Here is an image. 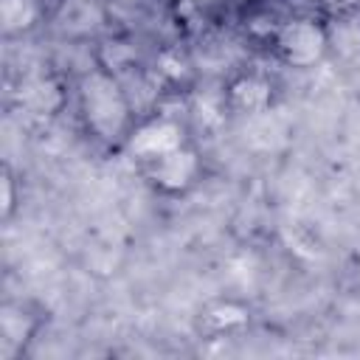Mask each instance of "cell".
Instances as JSON below:
<instances>
[{
  "label": "cell",
  "mask_w": 360,
  "mask_h": 360,
  "mask_svg": "<svg viewBox=\"0 0 360 360\" xmlns=\"http://www.w3.org/2000/svg\"><path fill=\"white\" fill-rule=\"evenodd\" d=\"M45 14L42 0H0V31L3 37L31 34Z\"/></svg>",
  "instance_id": "ba28073f"
},
{
  "label": "cell",
  "mask_w": 360,
  "mask_h": 360,
  "mask_svg": "<svg viewBox=\"0 0 360 360\" xmlns=\"http://www.w3.org/2000/svg\"><path fill=\"white\" fill-rule=\"evenodd\" d=\"M183 143H188L183 121L172 112H152V115H143L135 121L132 132L127 135L124 149L138 163H149V160L183 146Z\"/></svg>",
  "instance_id": "277c9868"
},
{
  "label": "cell",
  "mask_w": 360,
  "mask_h": 360,
  "mask_svg": "<svg viewBox=\"0 0 360 360\" xmlns=\"http://www.w3.org/2000/svg\"><path fill=\"white\" fill-rule=\"evenodd\" d=\"M39 329V315L31 312L28 304L22 301H3L0 307V343H3V357H17L37 335Z\"/></svg>",
  "instance_id": "8992f818"
},
{
  "label": "cell",
  "mask_w": 360,
  "mask_h": 360,
  "mask_svg": "<svg viewBox=\"0 0 360 360\" xmlns=\"http://www.w3.org/2000/svg\"><path fill=\"white\" fill-rule=\"evenodd\" d=\"M200 329L211 338H222V335H233L239 329H245L250 323V309L233 298H225V301H211L208 307L200 309V318H197Z\"/></svg>",
  "instance_id": "52a82bcc"
},
{
  "label": "cell",
  "mask_w": 360,
  "mask_h": 360,
  "mask_svg": "<svg viewBox=\"0 0 360 360\" xmlns=\"http://www.w3.org/2000/svg\"><path fill=\"white\" fill-rule=\"evenodd\" d=\"M292 3H298L301 11L318 14V11H335V8H340L346 0H292Z\"/></svg>",
  "instance_id": "8fae6325"
},
{
  "label": "cell",
  "mask_w": 360,
  "mask_h": 360,
  "mask_svg": "<svg viewBox=\"0 0 360 360\" xmlns=\"http://www.w3.org/2000/svg\"><path fill=\"white\" fill-rule=\"evenodd\" d=\"M146 183L163 197H180L202 177V158L191 143H183L149 163H141Z\"/></svg>",
  "instance_id": "3957f363"
},
{
  "label": "cell",
  "mask_w": 360,
  "mask_h": 360,
  "mask_svg": "<svg viewBox=\"0 0 360 360\" xmlns=\"http://www.w3.org/2000/svg\"><path fill=\"white\" fill-rule=\"evenodd\" d=\"M273 104V82L262 70H239L225 82L222 110L233 115H259Z\"/></svg>",
  "instance_id": "5b68a950"
},
{
  "label": "cell",
  "mask_w": 360,
  "mask_h": 360,
  "mask_svg": "<svg viewBox=\"0 0 360 360\" xmlns=\"http://www.w3.org/2000/svg\"><path fill=\"white\" fill-rule=\"evenodd\" d=\"M76 107L84 129L107 146H124L138 121L129 90L107 65H96L79 76Z\"/></svg>",
  "instance_id": "6da1fadb"
},
{
  "label": "cell",
  "mask_w": 360,
  "mask_h": 360,
  "mask_svg": "<svg viewBox=\"0 0 360 360\" xmlns=\"http://www.w3.org/2000/svg\"><path fill=\"white\" fill-rule=\"evenodd\" d=\"M17 211V177L11 172V166H3L0 172V217L3 222H8Z\"/></svg>",
  "instance_id": "30bf717a"
},
{
  "label": "cell",
  "mask_w": 360,
  "mask_h": 360,
  "mask_svg": "<svg viewBox=\"0 0 360 360\" xmlns=\"http://www.w3.org/2000/svg\"><path fill=\"white\" fill-rule=\"evenodd\" d=\"M287 14H278L270 3H250L248 8H245V17H242V22H245V31L253 37V39H264V42H273V37H276V31H278V25H281V20H284Z\"/></svg>",
  "instance_id": "9c48e42d"
},
{
  "label": "cell",
  "mask_w": 360,
  "mask_h": 360,
  "mask_svg": "<svg viewBox=\"0 0 360 360\" xmlns=\"http://www.w3.org/2000/svg\"><path fill=\"white\" fill-rule=\"evenodd\" d=\"M118 3H132V0H118Z\"/></svg>",
  "instance_id": "7c38bea8"
},
{
  "label": "cell",
  "mask_w": 360,
  "mask_h": 360,
  "mask_svg": "<svg viewBox=\"0 0 360 360\" xmlns=\"http://www.w3.org/2000/svg\"><path fill=\"white\" fill-rule=\"evenodd\" d=\"M270 48L278 56V62H284L287 68L309 70V68L321 65L329 51V28L321 20V14H312V11L287 14L281 20Z\"/></svg>",
  "instance_id": "7a4b0ae2"
}]
</instances>
